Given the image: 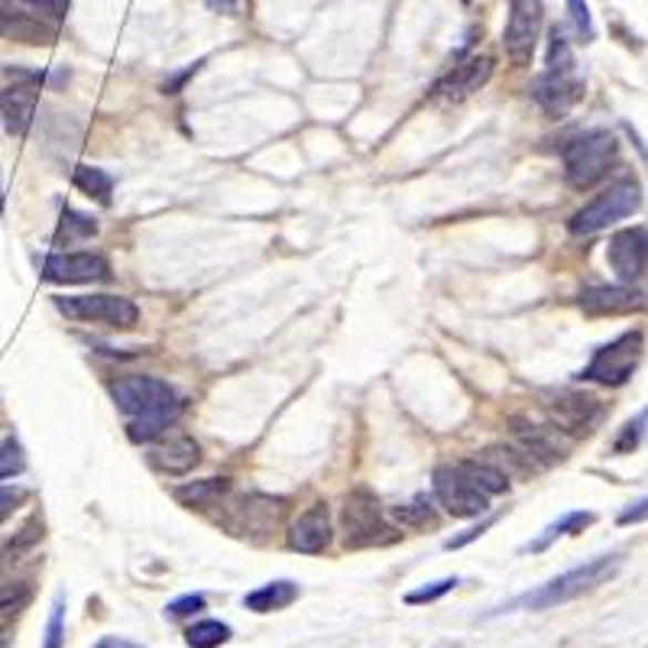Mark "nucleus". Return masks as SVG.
Returning <instances> with one entry per match:
<instances>
[{
	"instance_id": "nucleus-1",
	"label": "nucleus",
	"mask_w": 648,
	"mask_h": 648,
	"mask_svg": "<svg viewBox=\"0 0 648 648\" xmlns=\"http://www.w3.org/2000/svg\"><path fill=\"white\" fill-rule=\"evenodd\" d=\"M619 564H623L619 555H597V558L584 562L580 567H574V570H564L558 577H552L548 584H542V587L522 594L516 600L496 606V609L486 613V616H503V613H516V609H552V606L570 604V600H577L580 594H587V590L606 584V580L619 570Z\"/></svg>"
},
{
	"instance_id": "nucleus-2",
	"label": "nucleus",
	"mask_w": 648,
	"mask_h": 648,
	"mask_svg": "<svg viewBox=\"0 0 648 648\" xmlns=\"http://www.w3.org/2000/svg\"><path fill=\"white\" fill-rule=\"evenodd\" d=\"M564 160V182L574 192H587L600 185L613 163L619 160V140L609 130H587L574 140H567L562 150Z\"/></svg>"
},
{
	"instance_id": "nucleus-3",
	"label": "nucleus",
	"mask_w": 648,
	"mask_h": 648,
	"mask_svg": "<svg viewBox=\"0 0 648 648\" xmlns=\"http://www.w3.org/2000/svg\"><path fill=\"white\" fill-rule=\"evenodd\" d=\"M341 532H344V545L353 552L387 548L392 542H399V528L383 516L380 500L367 486H357L347 493L344 510H341Z\"/></svg>"
},
{
	"instance_id": "nucleus-4",
	"label": "nucleus",
	"mask_w": 648,
	"mask_h": 648,
	"mask_svg": "<svg viewBox=\"0 0 648 648\" xmlns=\"http://www.w3.org/2000/svg\"><path fill=\"white\" fill-rule=\"evenodd\" d=\"M642 205V188L636 178H619L613 185H606L600 195H594L580 212H574L567 227L570 234L577 237H587V234H597V230H606L609 224L623 220V217L636 215Z\"/></svg>"
},
{
	"instance_id": "nucleus-5",
	"label": "nucleus",
	"mask_w": 648,
	"mask_h": 648,
	"mask_svg": "<svg viewBox=\"0 0 648 648\" xmlns=\"http://www.w3.org/2000/svg\"><path fill=\"white\" fill-rule=\"evenodd\" d=\"M224 528L237 538H247L254 545H263L286 518L289 500L286 496H269V493H247L234 503H224Z\"/></svg>"
},
{
	"instance_id": "nucleus-6",
	"label": "nucleus",
	"mask_w": 648,
	"mask_h": 648,
	"mask_svg": "<svg viewBox=\"0 0 648 648\" xmlns=\"http://www.w3.org/2000/svg\"><path fill=\"white\" fill-rule=\"evenodd\" d=\"M642 353H646V335L636 331V328L623 331L619 338H613L609 344H604L594 353V360L577 373V380L613 389L626 387L632 380V373L639 370Z\"/></svg>"
},
{
	"instance_id": "nucleus-7",
	"label": "nucleus",
	"mask_w": 648,
	"mask_h": 648,
	"mask_svg": "<svg viewBox=\"0 0 648 648\" xmlns=\"http://www.w3.org/2000/svg\"><path fill=\"white\" fill-rule=\"evenodd\" d=\"M52 305L72 318V321H85V325H107L117 331H130L140 321L136 305L124 296H107V292H91V296H55Z\"/></svg>"
},
{
	"instance_id": "nucleus-8",
	"label": "nucleus",
	"mask_w": 648,
	"mask_h": 648,
	"mask_svg": "<svg viewBox=\"0 0 648 648\" xmlns=\"http://www.w3.org/2000/svg\"><path fill=\"white\" fill-rule=\"evenodd\" d=\"M432 490L438 506L454 518H480L490 510V496L476 486L471 476L464 474L457 464H441L434 467Z\"/></svg>"
},
{
	"instance_id": "nucleus-9",
	"label": "nucleus",
	"mask_w": 648,
	"mask_h": 648,
	"mask_svg": "<svg viewBox=\"0 0 648 648\" xmlns=\"http://www.w3.org/2000/svg\"><path fill=\"white\" fill-rule=\"evenodd\" d=\"M545 409L552 415V425L564 438H587L606 419V405L590 392H558L555 399L545 402Z\"/></svg>"
},
{
	"instance_id": "nucleus-10",
	"label": "nucleus",
	"mask_w": 648,
	"mask_h": 648,
	"mask_svg": "<svg viewBox=\"0 0 648 648\" xmlns=\"http://www.w3.org/2000/svg\"><path fill=\"white\" fill-rule=\"evenodd\" d=\"M542 20H545V3L542 0H510V20L503 30V49L510 55V62L525 69L532 65L538 33H542Z\"/></svg>"
},
{
	"instance_id": "nucleus-11",
	"label": "nucleus",
	"mask_w": 648,
	"mask_h": 648,
	"mask_svg": "<svg viewBox=\"0 0 648 648\" xmlns=\"http://www.w3.org/2000/svg\"><path fill=\"white\" fill-rule=\"evenodd\" d=\"M40 279L59 286H91V282H111V263L101 254L75 250V254H49L40 259Z\"/></svg>"
},
{
	"instance_id": "nucleus-12",
	"label": "nucleus",
	"mask_w": 648,
	"mask_h": 648,
	"mask_svg": "<svg viewBox=\"0 0 648 648\" xmlns=\"http://www.w3.org/2000/svg\"><path fill=\"white\" fill-rule=\"evenodd\" d=\"M40 88H43V75L30 72L20 75V82L0 88V121L10 136H27L33 127L37 107H40Z\"/></svg>"
},
{
	"instance_id": "nucleus-13",
	"label": "nucleus",
	"mask_w": 648,
	"mask_h": 648,
	"mask_svg": "<svg viewBox=\"0 0 648 648\" xmlns=\"http://www.w3.org/2000/svg\"><path fill=\"white\" fill-rule=\"evenodd\" d=\"M606 263L619 282H639L648 272V227H623L609 237Z\"/></svg>"
},
{
	"instance_id": "nucleus-14",
	"label": "nucleus",
	"mask_w": 648,
	"mask_h": 648,
	"mask_svg": "<svg viewBox=\"0 0 648 648\" xmlns=\"http://www.w3.org/2000/svg\"><path fill=\"white\" fill-rule=\"evenodd\" d=\"M111 399L114 405L133 419V415H143V412H153L160 405H169L175 402V389L166 380H156V377H124L111 387Z\"/></svg>"
},
{
	"instance_id": "nucleus-15",
	"label": "nucleus",
	"mask_w": 648,
	"mask_h": 648,
	"mask_svg": "<svg viewBox=\"0 0 648 648\" xmlns=\"http://www.w3.org/2000/svg\"><path fill=\"white\" fill-rule=\"evenodd\" d=\"M580 311L587 318H619V315H636L648 305V296L642 289H636L632 282H619V286H590L580 292Z\"/></svg>"
},
{
	"instance_id": "nucleus-16",
	"label": "nucleus",
	"mask_w": 648,
	"mask_h": 648,
	"mask_svg": "<svg viewBox=\"0 0 648 648\" xmlns=\"http://www.w3.org/2000/svg\"><path fill=\"white\" fill-rule=\"evenodd\" d=\"M532 97L535 104L548 114V117H564L574 111V104L584 97V82L577 79V72H558L548 69L545 75H538L532 82Z\"/></svg>"
},
{
	"instance_id": "nucleus-17",
	"label": "nucleus",
	"mask_w": 648,
	"mask_h": 648,
	"mask_svg": "<svg viewBox=\"0 0 648 648\" xmlns=\"http://www.w3.org/2000/svg\"><path fill=\"white\" fill-rule=\"evenodd\" d=\"M490 75H493V59H490V55H474V59L454 65V69L432 88V97L434 101H441V104H461V101H467L471 94H476L480 88L486 85Z\"/></svg>"
},
{
	"instance_id": "nucleus-18",
	"label": "nucleus",
	"mask_w": 648,
	"mask_h": 648,
	"mask_svg": "<svg viewBox=\"0 0 648 648\" xmlns=\"http://www.w3.org/2000/svg\"><path fill=\"white\" fill-rule=\"evenodd\" d=\"M0 37L3 40H13V43L27 45H52L59 37V23L43 20L23 7H13V3H0Z\"/></svg>"
},
{
	"instance_id": "nucleus-19",
	"label": "nucleus",
	"mask_w": 648,
	"mask_h": 648,
	"mask_svg": "<svg viewBox=\"0 0 648 648\" xmlns=\"http://www.w3.org/2000/svg\"><path fill=\"white\" fill-rule=\"evenodd\" d=\"M513 434H516L518 448L538 464V467H548V464H562L567 457V438H564L555 425H532L525 419H513Z\"/></svg>"
},
{
	"instance_id": "nucleus-20",
	"label": "nucleus",
	"mask_w": 648,
	"mask_h": 648,
	"mask_svg": "<svg viewBox=\"0 0 648 648\" xmlns=\"http://www.w3.org/2000/svg\"><path fill=\"white\" fill-rule=\"evenodd\" d=\"M146 457H150V467L160 474L185 476L202 464V444L192 434H173V438L160 441Z\"/></svg>"
},
{
	"instance_id": "nucleus-21",
	"label": "nucleus",
	"mask_w": 648,
	"mask_h": 648,
	"mask_svg": "<svg viewBox=\"0 0 648 648\" xmlns=\"http://www.w3.org/2000/svg\"><path fill=\"white\" fill-rule=\"evenodd\" d=\"M289 548L299 555H321L331 545V513L325 503L308 506L302 516L289 525Z\"/></svg>"
},
{
	"instance_id": "nucleus-22",
	"label": "nucleus",
	"mask_w": 648,
	"mask_h": 648,
	"mask_svg": "<svg viewBox=\"0 0 648 648\" xmlns=\"http://www.w3.org/2000/svg\"><path fill=\"white\" fill-rule=\"evenodd\" d=\"M230 493V480L227 476H208V480H192V483H182L175 486L173 496L178 506L192 510V513H208L220 506Z\"/></svg>"
},
{
	"instance_id": "nucleus-23",
	"label": "nucleus",
	"mask_w": 648,
	"mask_h": 648,
	"mask_svg": "<svg viewBox=\"0 0 648 648\" xmlns=\"http://www.w3.org/2000/svg\"><path fill=\"white\" fill-rule=\"evenodd\" d=\"M185 402L175 399L169 405H160L153 412H143V415H133L127 422V438L133 444H146V441H156L160 434H166V429H173L182 415Z\"/></svg>"
},
{
	"instance_id": "nucleus-24",
	"label": "nucleus",
	"mask_w": 648,
	"mask_h": 648,
	"mask_svg": "<svg viewBox=\"0 0 648 648\" xmlns=\"http://www.w3.org/2000/svg\"><path fill=\"white\" fill-rule=\"evenodd\" d=\"M296 600H299V584H292V580H269V584H263L257 590H250L244 597V606L250 613H276V609L292 606Z\"/></svg>"
},
{
	"instance_id": "nucleus-25",
	"label": "nucleus",
	"mask_w": 648,
	"mask_h": 648,
	"mask_svg": "<svg viewBox=\"0 0 648 648\" xmlns=\"http://www.w3.org/2000/svg\"><path fill=\"white\" fill-rule=\"evenodd\" d=\"M597 522V516L594 513H567L564 518H558V522H552L535 542H528V545H522V552H532V555H538V552H545L552 542H558V538H564V535H580L584 528H590Z\"/></svg>"
},
{
	"instance_id": "nucleus-26",
	"label": "nucleus",
	"mask_w": 648,
	"mask_h": 648,
	"mask_svg": "<svg viewBox=\"0 0 648 648\" xmlns=\"http://www.w3.org/2000/svg\"><path fill=\"white\" fill-rule=\"evenodd\" d=\"M97 234V220L91 215H82L75 208H62L59 217V227H55V247H75V244H85Z\"/></svg>"
},
{
	"instance_id": "nucleus-27",
	"label": "nucleus",
	"mask_w": 648,
	"mask_h": 648,
	"mask_svg": "<svg viewBox=\"0 0 648 648\" xmlns=\"http://www.w3.org/2000/svg\"><path fill=\"white\" fill-rule=\"evenodd\" d=\"M457 467L471 476L476 486L486 493V496H500V493H506V490H510V476L503 474L496 464H490L486 457H471V461H461Z\"/></svg>"
},
{
	"instance_id": "nucleus-28",
	"label": "nucleus",
	"mask_w": 648,
	"mask_h": 648,
	"mask_svg": "<svg viewBox=\"0 0 648 648\" xmlns=\"http://www.w3.org/2000/svg\"><path fill=\"white\" fill-rule=\"evenodd\" d=\"M72 182H75L79 192H85L88 198H94L97 205H104V208L111 205V195H114V178H111V173H104L97 166H75Z\"/></svg>"
},
{
	"instance_id": "nucleus-29",
	"label": "nucleus",
	"mask_w": 648,
	"mask_h": 648,
	"mask_svg": "<svg viewBox=\"0 0 648 648\" xmlns=\"http://www.w3.org/2000/svg\"><path fill=\"white\" fill-rule=\"evenodd\" d=\"M234 629L220 619H198L195 626L185 629V646L188 648H220L230 642Z\"/></svg>"
},
{
	"instance_id": "nucleus-30",
	"label": "nucleus",
	"mask_w": 648,
	"mask_h": 648,
	"mask_svg": "<svg viewBox=\"0 0 648 648\" xmlns=\"http://www.w3.org/2000/svg\"><path fill=\"white\" fill-rule=\"evenodd\" d=\"M389 516H392V522H399L402 528H434L438 525V513H434V506L425 496H419V500H412L405 506H392Z\"/></svg>"
},
{
	"instance_id": "nucleus-31",
	"label": "nucleus",
	"mask_w": 648,
	"mask_h": 648,
	"mask_svg": "<svg viewBox=\"0 0 648 648\" xmlns=\"http://www.w3.org/2000/svg\"><path fill=\"white\" fill-rule=\"evenodd\" d=\"M30 604H33V587L27 580H7V584H0V623L20 616Z\"/></svg>"
},
{
	"instance_id": "nucleus-32",
	"label": "nucleus",
	"mask_w": 648,
	"mask_h": 648,
	"mask_svg": "<svg viewBox=\"0 0 648 648\" xmlns=\"http://www.w3.org/2000/svg\"><path fill=\"white\" fill-rule=\"evenodd\" d=\"M40 538H43V518L33 516L27 525H23V528H20V535H17V538H10V542L3 545V552H0V564L17 562V555H20V552H27V548H33Z\"/></svg>"
},
{
	"instance_id": "nucleus-33",
	"label": "nucleus",
	"mask_w": 648,
	"mask_h": 648,
	"mask_svg": "<svg viewBox=\"0 0 648 648\" xmlns=\"http://www.w3.org/2000/svg\"><path fill=\"white\" fill-rule=\"evenodd\" d=\"M27 471V454L20 448V441L13 434H7L0 441V480H13Z\"/></svg>"
},
{
	"instance_id": "nucleus-34",
	"label": "nucleus",
	"mask_w": 648,
	"mask_h": 648,
	"mask_svg": "<svg viewBox=\"0 0 648 648\" xmlns=\"http://www.w3.org/2000/svg\"><path fill=\"white\" fill-rule=\"evenodd\" d=\"M62 646H65V597L59 594V597L52 600V609H49L43 648H62Z\"/></svg>"
},
{
	"instance_id": "nucleus-35",
	"label": "nucleus",
	"mask_w": 648,
	"mask_h": 648,
	"mask_svg": "<svg viewBox=\"0 0 648 648\" xmlns=\"http://www.w3.org/2000/svg\"><path fill=\"white\" fill-rule=\"evenodd\" d=\"M7 3L23 7V10H30V13H37V17H43V20H52V23H62L72 0H7Z\"/></svg>"
},
{
	"instance_id": "nucleus-36",
	"label": "nucleus",
	"mask_w": 648,
	"mask_h": 648,
	"mask_svg": "<svg viewBox=\"0 0 648 648\" xmlns=\"http://www.w3.org/2000/svg\"><path fill=\"white\" fill-rule=\"evenodd\" d=\"M457 584H461V577H444V580H434V584H425V587H419V590H412V594H405V604H409V606L434 604V600H441L444 594H451V590H454Z\"/></svg>"
},
{
	"instance_id": "nucleus-37",
	"label": "nucleus",
	"mask_w": 648,
	"mask_h": 648,
	"mask_svg": "<svg viewBox=\"0 0 648 648\" xmlns=\"http://www.w3.org/2000/svg\"><path fill=\"white\" fill-rule=\"evenodd\" d=\"M648 429V409L639 415V419H632L623 432H619V438L613 441V451L616 454H629V451H636L639 444H642V434H646Z\"/></svg>"
},
{
	"instance_id": "nucleus-38",
	"label": "nucleus",
	"mask_w": 648,
	"mask_h": 648,
	"mask_svg": "<svg viewBox=\"0 0 648 648\" xmlns=\"http://www.w3.org/2000/svg\"><path fill=\"white\" fill-rule=\"evenodd\" d=\"M548 69H558V72H574V52L564 40L562 30L552 33V43H548Z\"/></svg>"
},
{
	"instance_id": "nucleus-39",
	"label": "nucleus",
	"mask_w": 648,
	"mask_h": 648,
	"mask_svg": "<svg viewBox=\"0 0 648 648\" xmlns=\"http://www.w3.org/2000/svg\"><path fill=\"white\" fill-rule=\"evenodd\" d=\"M567 13H570V23H574L577 37H580L584 43H590L597 33H594V20H590V7H587V0H567Z\"/></svg>"
},
{
	"instance_id": "nucleus-40",
	"label": "nucleus",
	"mask_w": 648,
	"mask_h": 648,
	"mask_svg": "<svg viewBox=\"0 0 648 648\" xmlns=\"http://www.w3.org/2000/svg\"><path fill=\"white\" fill-rule=\"evenodd\" d=\"M27 500H30V493L23 486H0V525L13 516Z\"/></svg>"
},
{
	"instance_id": "nucleus-41",
	"label": "nucleus",
	"mask_w": 648,
	"mask_h": 648,
	"mask_svg": "<svg viewBox=\"0 0 648 648\" xmlns=\"http://www.w3.org/2000/svg\"><path fill=\"white\" fill-rule=\"evenodd\" d=\"M208 606V600L202 597V594H185V597H178L173 604L166 606V616L169 619H185V616H195V613H202Z\"/></svg>"
},
{
	"instance_id": "nucleus-42",
	"label": "nucleus",
	"mask_w": 648,
	"mask_h": 648,
	"mask_svg": "<svg viewBox=\"0 0 648 648\" xmlns=\"http://www.w3.org/2000/svg\"><path fill=\"white\" fill-rule=\"evenodd\" d=\"M496 518H500V516H483V522H476V525H471L467 532H461V535L448 538V542H444V548H448V552H457V548L471 545V542H476L480 535H486V528H493V525H496Z\"/></svg>"
},
{
	"instance_id": "nucleus-43",
	"label": "nucleus",
	"mask_w": 648,
	"mask_h": 648,
	"mask_svg": "<svg viewBox=\"0 0 648 648\" xmlns=\"http://www.w3.org/2000/svg\"><path fill=\"white\" fill-rule=\"evenodd\" d=\"M648 518V496L646 500H639V503H632V506H626L619 516H616V525H639V522H646Z\"/></svg>"
},
{
	"instance_id": "nucleus-44",
	"label": "nucleus",
	"mask_w": 648,
	"mask_h": 648,
	"mask_svg": "<svg viewBox=\"0 0 648 648\" xmlns=\"http://www.w3.org/2000/svg\"><path fill=\"white\" fill-rule=\"evenodd\" d=\"M91 648H143V646H136V642H130V639H121V636H104V639H97Z\"/></svg>"
},
{
	"instance_id": "nucleus-45",
	"label": "nucleus",
	"mask_w": 648,
	"mask_h": 648,
	"mask_svg": "<svg viewBox=\"0 0 648 648\" xmlns=\"http://www.w3.org/2000/svg\"><path fill=\"white\" fill-rule=\"evenodd\" d=\"M215 13H234L237 10V0H205Z\"/></svg>"
},
{
	"instance_id": "nucleus-46",
	"label": "nucleus",
	"mask_w": 648,
	"mask_h": 648,
	"mask_svg": "<svg viewBox=\"0 0 648 648\" xmlns=\"http://www.w3.org/2000/svg\"><path fill=\"white\" fill-rule=\"evenodd\" d=\"M0 648H10V642H7V636L0 632Z\"/></svg>"
},
{
	"instance_id": "nucleus-47",
	"label": "nucleus",
	"mask_w": 648,
	"mask_h": 648,
	"mask_svg": "<svg viewBox=\"0 0 648 648\" xmlns=\"http://www.w3.org/2000/svg\"><path fill=\"white\" fill-rule=\"evenodd\" d=\"M0 208H3V192H0Z\"/></svg>"
},
{
	"instance_id": "nucleus-48",
	"label": "nucleus",
	"mask_w": 648,
	"mask_h": 648,
	"mask_svg": "<svg viewBox=\"0 0 648 648\" xmlns=\"http://www.w3.org/2000/svg\"><path fill=\"white\" fill-rule=\"evenodd\" d=\"M464 3H471V0H464Z\"/></svg>"
}]
</instances>
